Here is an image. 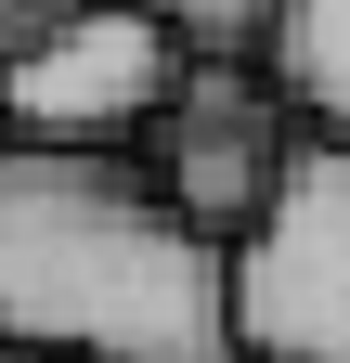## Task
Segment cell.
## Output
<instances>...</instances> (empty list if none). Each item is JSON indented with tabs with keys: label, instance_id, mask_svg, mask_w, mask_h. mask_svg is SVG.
<instances>
[{
	"label": "cell",
	"instance_id": "52a82bcc",
	"mask_svg": "<svg viewBox=\"0 0 350 363\" xmlns=\"http://www.w3.org/2000/svg\"><path fill=\"white\" fill-rule=\"evenodd\" d=\"M52 13H65V0H0V52H26V39L52 26Z\"/></svg>",
	"mask_w": 350,
	"mask_h": 363
},
{
	"label": "cell",
	"instance_id": "277c9868",
	"mask_svg": "<svg viewBox=\"0 0 350 363\" xmlns=\"http://www.w3.org/2000/svg\"><path fill=\"white\" fill-rule=\"evenodd\" d=\"M298 130H312V117L286 104V78L259 65V52H195L182 91H169L156 130H143V169L208 220V234H247L259 195H273L286 156H298Z\"/></svg>",
	"mask_w": 350,
	"mask_h": 363
},
{
	"label": "cell",
	"instance_id": "9c48e42d",
	"mask_svg": "<svg viewBox=\"0 0 350 363\" xmlns=\"http://www.w3.org/2000/svg\"><path fill=\"white\" fill-rule=\"evenodd\" d=\"M0 130H13V117H0Z\"/></svg>",
	"mask_w": 350,
	"mask_h": 363
},
{
	"label": "cell",
	"instance_id": "8992f818",
	"mask_svg": "<svg viewBox=\"0 0 350 363\" xmlns=\"http://www.w3.org/2000/svg\"><path fill=\"white\" fill-rule=\"evenodd\" d=\"M169 26L195 39V52H259V26H273V0H156Z\"/></svg>",
	"mask_w": 350,
	"mask_h": 363
},
{
	"label": "cell",
	"instance_id": "7a4b0ae2",
	"mask_svg": "<svg viewBox=\"0 0 350 363\" xmlns=\"http://www.w3.org/2000/svg\"><path fill=\"white\" fill-rule=\"evenodd\" d=\"M234 337L247 363H350V130H298L234 234Z\"/></svg>",
	"mask_w": 350,
	"mask_h": 363
},
{
	"label": "cell",
	"instance_id": "3957f363",
	"mask_svg": "<svg viewBox=\"0 0 350 363\" xmlns=\"http://www.w3.org/2000/svg\"><path fill=\"white\" fill-rule=\"evenodd\" d=\"M182 65H195V39L156 0H65L26 52H0V117L26 143H143Z\"/></svg>",
	"mask_w": 350,
	"mask_h": 363
},
{
	"label": "cell",
	"instance_id": "6da1fadb",
	"mask_svg": "<svg viewBox=\"0 0 350 363\" xmlns=\"http://www.w3.org/2000/svg\"><path fill=\"white\" fill-rule=\"evenodd\" d=\"M0 350L247 363L234 234H208L143 169V143H26V130H0Z\"/></svg>",
	"mask_w": 350,
	"mask_h": 363
},
{
	"label": "cell",
	"instance_id": "ba28073f",
	"mask_svg": "<svg viewBox=\"0 0 350 363\" xmlns=\"http://www.w3.org/2000/svg\"><path fill=\"white\" fill-rule=\"evenodd\" d=\"M0 363H52V350H0Z\"/></svg>",
	"mask_w": 350,
	"mask_h": 363
},
{
	"label": "cell",
	"instance_id": "5b68a950",
	"mask_svg": "<svg viewBox=\"0 0 350 363\" xmlns=\"http://www.w3.org/2000/svg\"><path fill=\"white\" fill-rule=\"evenodd\" d=\"M259 65L286 78V104L312 130H350V0H273Z\"/></svg>",
	"mask_w": 350,
	"mask_h": 363
}]
</instances>
